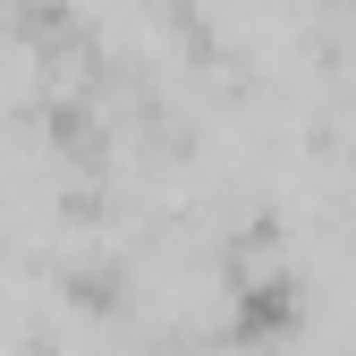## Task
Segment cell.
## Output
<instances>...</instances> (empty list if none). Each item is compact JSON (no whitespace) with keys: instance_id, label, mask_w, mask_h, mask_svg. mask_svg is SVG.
Segmentation results:
<instances>
[{"instance_id":"cell-1","label":"cell","mask_w":356,"mask_h":356,"mask_svg":"<svg viewBox=\"0 0 356 356\" xmlns=\"http://www.w3.org/2000/svg\"><path fill=\"white\" fill-rule=\"evenodd\" d=\"M297 272H280V263H263V272H246L238 280V297H229V314H238V339H289L297 331Z\"/></svg>"}]
</instances>
